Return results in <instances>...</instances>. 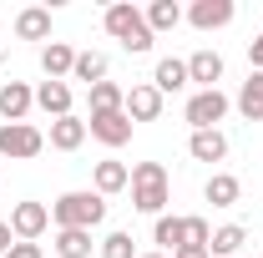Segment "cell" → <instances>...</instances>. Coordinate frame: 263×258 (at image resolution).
I'll return each instance as SVG.
<instances>
[{"label": "cell", "instance_id": "8", "mask_svg": "<svg viewBox=\"0 0 263 258\" xmlns=\"http://www.w3.org/2000/svg\"><path fill=\"white\" fill-rule=\"evenodd\" d=\"M233 15H238L233 0H193L187 5V26L193 31H223V26H233Z\"/></svg>", "mask_w": 263, "mask_h": 258}, {"label": "cell", "instance_id": "3", "mask_svg": "<svg viewBox=\"0 0 263 258\" xmlns=\"http://www.w3.org/2000/svg\"><path fill=\"white\" fill-rule=\"evenodd\" d=\"M167 202H172L167 167H162V162H137V167H132V208L147 213V218H162Z\"/></svg>", "mask_w": 263, "mask_h": 258}, {"label": "cell", "instance_id": "1", "mask_svg": "<svg viewBox=\"0 0 263 258\" xmlns=\"http://www.w3.org/2000/svg\"><path fill=\"white\" fill-rule=\"evenodd\" d=\"M101 26H106V35L111 41H122V51H132V56H147L152 51V26H147V15L132 5V0H117V5H106V15H101Z\"/></svg>", "mask_w": 263, "mask_h": 258}, {"label": "cell", "instance_id": "21", "mask_svg": "<svg viewBox=\"0 0 263 258\" xmlns=\"http://www.w3.org/2000/svg\"><path fill=\"white\" fill-rule=\"evenodd\" d=\"M106 71H111V61H106L101 51H76V66H71V81H86V91H91L97 81H106Z\"/></svg>", "mask_w": 263, "mask_h": 258}, {"label": "cell", "instance_id": "7", "mask_svg": "<svg viewBox=\"0 0 263 258\" xmlns=\"http://www.w3.org/2000/svg\"><path fill=\"white\" fill-rule=\"evenodd\" d=\"M86 137H97L101 147L117 152V147L132 142V117H127V112H97V117L86 122Z\"/></svg>", "mask_w": 263, "mask_h": 258}, {"label": "cell", "instance_id": "17", "mask_svg": "<svg viewBox=\"0 0 263 258\" xmlns=\"http://www.w3.org/2000/svg\"><path fill=\"white\" fill-rule=\"evenodd\" d=\"M46 142H51L56 152H76V147L86 142V122H81L76 112H71V117H56V122H51V137H46Z\"/></svg>", "mask_w": 263, "mask_h": 258}, {"label": "cell", "instance_id": "16", "mask_svg": "<svg viewBox=\"0 0 263 258\" xmlns=\"http://www.w3.org/2000/svg\"><path fill=\"white\" fill-rule=\"evenodd\" d=\"M35 106L56 122V117H71V86L66 81H41L35 86Z\"/></svg>", "mask_w": 263, "mask_h": 258}, {"label": "cell", "instance_id": "5", "mask_svg": "<svg viewBox=\"0 0 263 258\" xmlns=\"http://www.w3.org/2000/svg\"><path fill=\"white\" fill-rule=\"evenodd\" d=\"M228 106H233V101L223 97V91H193L187 106H182V117H187L193 132H218V122L228 117Z\"/></svg>", "mask_w": 263, "mask_h": 258}, {"label": "cell", "instance_id": "9", "mask_svg": "<svg viewBox=\"0 0 263 258\" xmlns=\"http://www.w3.org/2000/svg\"><path fill=\"white\" fill-rule=\"evenodd\" d=\"M187 81H197V91H218V81H223V56L213 51V46H202L187 56Z\"/></svg>", "mask_w": 263, "mask_h": 258}, {"label": "cell", "instance_id": "11", "mask_svg": "<svg viewBox=\"0 0 263 258\" xmlns=\"http://www.w3.org/2000/svg\"><path fill=\"white\" fill-rule=\"evenodd\" d=\"M31 106H35V86H26V81H5L0 86V117L5 122H26Z\"/></svg>", "mask_w": 263, "mask_h": 258}, {"label": "cell", "instance_id": "12", "mask_svg": "<svg viewBox=\"0 0 263 258\" xmlns=\"http://www.w3.org/2000/svg\"><path fill=\"white\" fill-rule=\"evenodd\" d=\"M91 182H97V193H101V197L127 193V188H132V167H127V162H117V157H101V162H97V172H91Z\"/></svg>", "mask_w": 263, "mask_h": 258}, {"label": "cell", "instance_id": "31", "mask_svg": "<svg viewBox=\"0 0 263 258\" xmlns=\"http://www.w3.org/2000/svg\"><path fill=\"white\" fill-rule=\"evenodd\" d=\"M10 248H15V233H10V223H5V218H0V258L10 253Z\"/></svg>", "mask_w": 263, "mask_h": 258}, {"label": "cell", "instance_id": "29", "mask_svg": "<svg viewBox=\"0 0 263 258\" xmlns=\"http://www.w3.org/2000/svg\"><path fill=\"white\" fill-rule=\"evenodd\" d=\"M248 61H253V71H263V31L248 41Z\"/></svg>", "mask_w": 263, "mask_h": 258}, {"label": "cell", "instance_id": "15", "mask_svg": "<svg viewBox=\"0 0 263 258\" xmlns=\"http://www.w3.org/2000/svg\"><path fill=\"white\" fill-rule=\"evenodd\" d=\"M152 86H157L162 97H172V91H187V86H193V81H187V61L162 56V61H157V71H152Z\"/></svg>", "mask_w": 263, "mask_h": 258}, {"label": "cell", "instance_id": "10", "mask_svg": "<svg viewBox=\"0 0 263 258\" xmlns=\"http://www.w3.org/2000/svg\"><path fill=\"white\" fill-rule=\"evenodd\" d=\"M127 117H132V127H137V122H157V117H162V91H157L152 81L132 86L127 91Z\"/></svg>", "mask_w": 263, "mask_h": 258}, {"label": "cell", "instance_id": "27", "mask_svg": "<svg viewBox=\"0 0 263 258\" xmlns=\"http://www.w3.org/2000/svg\"><path fill=\"white\" fill-rule=\"evenodd\" d=\"M101 258H137V243H132L127 228H111V233L101 238Z\"/></svg>", "mask_w": 263, "mask_h": 258}, {"label": "cell", "instance_id": "13", "mask_svg": "<svg viewBox=\"0 0 263 258\" xmlns=\"http://www.w3.org/2000/svg\"><path fill=\"white\" fill-rule=\"evenodd\" d=\"M71 66H76V51H71L66 41H46V46H41V71H46V81H66Z\"/></svg>", "mask_w": 263, "mask_h": 258}, {"label": "cell", "instance_id": "20", "mask_svg": "<svg viewBox=\"0 0 263 258\" xmlns=\"http://www.w3.org/2000/svg\"><path fill=\"white\" fill-rule=\"evenodd\" d=\"M187 152H193V162H223L228 157V137L223 132H193Z\"/></svg>", "mask_w": 263, "mask_h": 258}, {"label": "cell", "instance_id": "14", "mask_svg": "<svg viewBox=\"0 0 263 258\" xmlns=\"http://www.w3.org/2000/svg\"><path fill=\"white\" fill-rule=\"evenodd\" d=\"M15 35L46 46V41H51V10H46V5H26V10L15 15Z\"/></svg>", "mask_w": 263, "mask_h": 258}, {"label": "cell", "instance_id": "26", "mask_svg": "<svg viewBox=\"0 0 263 258\" xmlns=\"http://www.w3.org/2000/svg\"><path fill=\"white\" fill-rule=\"evenodd\" d=\"M97 112H127V86L97 81V86H91V117H97Z\"/></svg>", "mask_w": 263, "mask_h": 258}, {"label": "cell", "instance_id": "28", "mask_svg": "<svg viewBox=\"0 0 263 258\" xmlns=\"http://www.w3.org/2000/svg\"><path fill=\"white\" fill-rule=\"evenodd\" d=\"M182 238H187V243H193V248H208V243H213V228H208V218H182Z\"/></svg>", "mask_w": 263, "mask_h": 258}, {"label": "cell", "instance_id": "32", "mask_svg": "<svg viewBox=\"0 0 263 258\" xmlns=\"http://www.w3.org/2000/svg\"><path fill=\"white\" fill-rule=\"evenodd\" d=\"M172 258H213V253H208V248H193V243H182V248H177Z\"/></svg>", "mask_w": 263, "mask_h": 258}, {"label": "cell", "instance_id": "2", "mask_svg": "<svg viewBox=\"0 0 263 258\" xmlns=\"http://www.w3.org/2000/svg\"><path fill=\"white\" fill-rule=\"evenodd\" d=\"M51 223L56 228H101L106 223V197L97 188H76V193H61L51 202Z\"/></svg>", "mask_w": 263, "mask_h": 258}, {"label": "cell", "instance_id": "24", "mask_svg": "<svg viewBox=\"0 0 263 258\" xmlns=\"http://www.w3.org/2000/svg\"><path fill=\"white\" fill-rule=\"evenodd\" d=\"M243 243H248V233H243L238 223H223V228H213L208 253H213V258H238V253H243Z\"/></svg>", "mask_w": 263, "mask_h": 258}, {"label": "cell", "instance_id": "30", "mask_svg": "<svg viewBox=\"0 0 263 258\" xmlns=\"http://www.w3.org/2000/svg\"><path fill=\"white\" fill-rule=\"evenodd\" d=\"M5 258H46V253H41V243H15Z\"/></svg>", "mask_w": 263, "mask_h": 258}, {"label": "cell", "instance_id": "33", "mask_svg": "<svg viewBox=\"0 0 263 258\" xmlns=\"http://www.w3.org/2000/svg\"><path fill=\"white\" fill-rule=\"evenodd\" d=\"M137 258H167V253H137Z\"/></svg>", "mask_w": 263, "mask_h": 258}, {"label": "cell", "instance_id": "22", "mask_svg": "<svg viewBox=\"0 0 263 258\" xmlns=\"http://www.w3.org/2000/svg\"><path fill=\"white\" fill-rule=\"evenodd\" d=\"M51 248H56V258H91L97 243H91L86 228H56V243Z\"/></svg>", "mask_w": 263, "mask_h": 258}, {"label": "cell", "instance_id": "4", "mask_svg": "<svg viewBox=\"0 0 263 258\" xmlns=\"http://www.w3.org/2000/svg\"><path fill=\"white\" fill-rule=\"evenodd\" d=\"M46 152V132L31 122H0V157L10 162H31Z\"/></svg>", "mask_w": 263, "mask_h": 258}, {"label": "cell", "instance_id": "23", "mask_svg": "<svg viewBox=\"0 0 263 258\" xmlns=\"http://www.w3.org/2000/svg\"><path fill=\"white\" fill-rule=\"evenodd\" d=\"M202 197H208L213 208H233V202L243 197V182H238L233 172H213V177H208V188H202Z\"/></svg>", "mask_w": 263, "mask_h": 258}, {"label": "cell", "instance_id": "25", "mask_svg": "<svg viewBox=\"0 0 263 258\" xmlns=\"http://www.w3.org/2000/svg\"><path fill=\"white\" fill-rule=\"evenodd\" d=\"M152 243H157V253H177V248H182V243H187V238H182V218H157V223H152Z\"/></svg>", "mask_w": 263, "mask_h": 258}, {"label": "cell", "instance_id": "6", "mask_svg": "<svg viewBox=\"0 0 263 258\" xmlns=\"http://www.w3.org/2000/svg\"><path fill=\"white\" fill-rule=\"evenodd\" d=\"M46 228H51V208H46V202H15V208H10V233H15V243H35Z\"/></svg>", "mask_w": 263, "mask_h": 258}, {"label": "cell", "instance_id": "18", "mask_svg": "<svg viewBox=\"0 0 263 258\" xmlns=\"http://www.w3.org/2000/svg\"><path fill=\"white\" fill-rule=\"evenodd\" d=\"M233 106L243 112V122H263V71H248V81L238 86Z\"/></svg>", "mask_w": 263, "mask_h": 258}, {"label": "cell", "instance_id": "19", "mask_svg": "<svg viewBox=\"0 0 263 258\" xmlns=\"http://www.w3.org/2000/svg\"><path fill=\"white\" fill-rule=\"evenodd\" d=\"M142 15H147V26H152V35H162V31H177V26L187 21V10H182L177 0H152V5H147Z\"/></svg>", "mask_w": 263, "mask_h": 258}]
</instances>
